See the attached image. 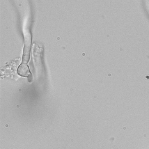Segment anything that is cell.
I'll return each mask as SVG.
<instances>
[{
  "label": "cell",
  "instance_id": "cell-2",
  "mask_svg": "<svg viewBox=\"0 0 149 149\" xmlns=\"http://www.w3.org/2000/svg\"><path fill=\"white\" fill-rule=\"evenodd\" d=\"M33 77L32 76V74H31L29 76H28V80L29 82H31L32 80L33 79Z\"/></svg>",
  "mask_w": 149,
  "mask_h": 149
},
{
  "label": "cell",
  "instance_id": "cell-1",
  "mask_svg": "<svg viewBox=\"0 0 149 149\" xmlns=\"http://www.w3.org/2000/svg\"><path fill=\"white\" fill-rule=\"evenodd\" d=\"M17 72L19 75L22 76H28L31 74L28 66L24 63L19 65L17 69Z\"/></svg>",
  "mask_w": 149,
  "mask_h": 149
}]
</instances>
